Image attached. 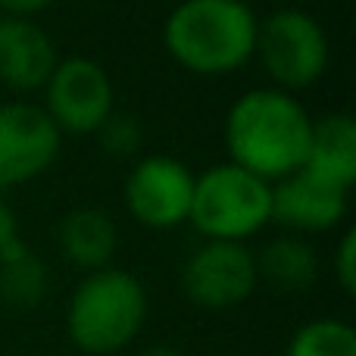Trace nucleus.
<instances>
[{
  "label": "nucleus",
  "mask_w": 356,
  "mask_h": 356,
  "mask_svg": "<svg viewBox=\"0 0 356 356\" xmlns=\"http://www.w3.org/2000/svg\"><path fill=\"white\" fill-rule=\"evenodd\" d=\"M47 113L56 129L97 131L100 122L113 113V81L104 66L85 56L56 63L47 79Z\"/></svg>",
  "instance_id": "nucleus-7"
},
{
  "label": "nucleus",
  "mask_w": 356,
  "mask_h": 356,
  "mask_svg": "<svg viewBox=\"0 0 356 356\" xmlns=\"http://www.w3.org/2000/svg\"><path fill=\"white\" fill-rule=\"evenodd\" d=\"M56 241H60L63 257L72 266L97 272L110 266L116 244H119V234H116L113 219L104 209L81 207L63 216L60 228H56Z\"/></svg>",
  "instance_id": "nucleus-13"
},
{
  "label": "nucleus",
  "mask_w": 356,
  "mask_h": 356,
  "mask_svg": "<svg viewBox=\"0 0 356 356\" xmlns=\"http://www.w3.org/2000/svg\"><path fill=\"white\" fill-rule=\"evenodd\" d=\"M257 275H263L272 288L297 294V291H307L316 284V278H319V257L300 238H275L259 253Z\"/></svg>",
  "instance_id": "nucleus-14"
},
{
  "label": "nucleus",
  "mask_w": 356,
  "mask_h": 356,
  "mask_svg": "<svg viewBox=\"0 0 356 356\" xmlns=\"http://www.w3.org/2000/svg\"><path fill=\"white\" fill-rule=\"evenodd\" d=\"M138 356H181L175 350V347H166V344H156V347H147V350H141Z\"/></svg>",
  "instance_id": "nucleus-21"
},
{
  "label": "nucleus",
  "mask_w": 356,
  "mask_h": 356,
  "mask_svg": "<svg viewBox=\"0 0 356 356\" xmlns=\"http://www.w3.org/2000/svg\"><path fill=\"white\" fill-rule=\"evenodd\" d=\"M303 169L322 181L350 191L356 181V122L347 113H332L313 122Z\"/></svg>",
  "instance_id": "nucleus-12"
},
{
  "label": "nucleus",
  "mask_w": 356,
  "mask_h": 356,
  "mask_svg": "<svg viewBox=\"0 0 356 356\" xmlns=\"http://www.w3.org/2000/svg\"><path fill=\"white\" fill-rule=\"evenodd\" d=\"M50 3H54V0H0V10H3L6 16L29 19V16H35V13L47 10Z\"/></svg>",
  "instance_id": "nucleus-19"
},
{
  "label": "nucleus",
  "mask_w": 356,
  "mask_h": 356,
  "mask_svg": "<svg viewBox=\"0 0 356 356\" xmlns=\"http://www.w3.org/2000/svg\"><path fill=\"white\" fill-rule=\"evenodd\" d=\"M60 154V129L31 104L0 106V188L41 175Z\"/></svg>",
  "instance_id": "nucleus-8"
},
{
  "label": "nucleus",
  "mask_w": 356,
  "mask_h": 356,
  "mask_svg": "<svg viewBox=\"0 0 356 356\" xmlns=\"http://www.w3.org/2000/svg\"><path fill=\"white\" fill-rule=\"evenodd\" d=\"M97 138L106 154L122 160V156H131L141 150L144 131H141V122H138L135 116H129V113H110V116L100 122Z\"/></svg>",
  "instance_id": "nucleus-17"
},
{
  "label": "nucleus",
  "mask_w": 356,
  "mask_h": 356,
  "mask_svg": "<svg viewBox=\"0 0 356 356\" xmlns=\"http://www.w3.org/2000/svg\"><path fill=\"white\" fill-rule=\"evenodd\" d=\"M188 219L209 241L241 244L272 219V188L247 169L222 163L194 178Z\"/></svg>",
  "instance_id": "nucleus-4"
},
{
  "label": "nucleus",
  "mask_w": 356,
  "mask_h": 356,
  "mask_svg": "<svg viewBox=\"0 0 356 356\" xmlns=\"http://www.w3.org/2000/svg\"><path fill=\"white\" fill-rule=\"evenodd\" d=\"M334 275H338V284L344 288L347 297L356 294V232H350L341 238L338 253H334Z\"/></svg>",
  "instance_id": "nucleus-18"
},
{
  "label": "nucleus",
  "mask_w": 356,
  "mask_h": 356,
  "mask_svg": "<svg viewBox=\"0 0 356 356\" xmlns=\"http://www.w3.org/2000/svg\"><path fill=\"white\" fill-rule=\"evenodd\" d=\"M56 69L54 41L31 19H0V81L13 91H35L47 85Z\"/></svg>",
  "instance_id": "nucleus-11"
},
{
  "label": "nucleus",
  "mask_w": 356,
  "mask_h": 356,
  "mask_svg": "<svg viewBox=\"0 0 356 356\" xmlns=\"http://www.w3.org/2000/svg\"><path fill=\"white\" fill-rule=\"evenodd\" d=\"M347 216V191L332 181H322L313 172L282 178L272 188V219L294 232H328Z\"/></svg>",
  "instance_id": "nucleus-10"
},
{
  "label": "nucleus",
  "mask_w": 356,
  "mask_h": 356,
  "mask_svg": "<svg viewBox=\"0 0 356 356\" xmlns=\"http://www.w3.org/2000/svg\"><path fill=\"white\" fill-rule=\"evenodd\" d=\"M288 356H356V332L341 319H316L297 328Z\"/></svg>",
  "instance_id": "nucleus-16"
},
{
  "label": "nucleus",
  "mask_w": 356,
  "mask_h": 356,
  "mask_svg": "<svg viewBox=\"0 0 356 356\" xmlns=\"http://www.w3.org/2000/svg\"><path fill=\"white\" fill-rule=\"evenodd\" d=\"M194 175L175 156H147L125 181V203L147 228H175L188 219Z\"/></svg>",
  "instance_id": "nucleus-9"
},
{
  "label": "nucleus",
  "mask_w": 356,
  "mask_h": 356,
  "mask_svg": "<svg viewBox=\"0 0 356 356\" xmlns=\"http://www.w3.org/2000/svg\"><path fill=\"white\" fill-rule=\"evenodd\" d=\"M307 110L291 94L275 88L247 91L228 110L225 119V147L232 163L263 178H288L300 172L309 150Z\"/></svg>",
  "instance_id": "nucleus-1"
},
{
  "label": "nucleus",
  "mask_w": 356,
  "mask_h": 356,
  "mask_svg": "<svg viewBox=\"0 0 356 356\" xmlns=\"http://www.w3.org/2000/svg\"><path fill=\"white\" fill-rule=\"evenodd\" d=\"M166 50L197 75H228L257 54V19L241 0H184L166 19Z\"/></svg>",
  "instance_id": "nucleus-2"
},
{
  "label": "nucleus",
  "mask_w": 356,
  "mask_h": 356,
  "mask_svg": "<svg viewBox=\"0 0 356 356\" xmlns=\"http://www.w3.org/2000/svg\"><path fill=\"white\" fill-rule=\"evenodd\" d=\"M257 54L282 88H309L328 66L322 25L303 10H278L257 25Z\"/></svg>",
  "instance_id": "nucleus-5"
},
{
  "label": "nucleus",
  "mask_w": 356,
  "mask_h": 356,
  "mask_svg": "<svg viewBox=\"0 0 356 356\" xmlns=\"http://www.w3.org/2000/svg\"><path fill=\"white\" fill-rule=\"evenodd\" d=\"M19 238V228H16V216H13V209L6 207L3 200H0V253H3V247L10 244V241Z\"/></svg>",
  "instance_id": "nucleus-20"
},
{
  "label": "nucleus",
  "mask_w": 356,
  "mask_h": 356,
  "mask_svg": "<svg viewBox=\"0 0 356 356\" xmlns=\"http://www.w3.org/2000/svg\"><path fill=\"white\" fill-rule=\"evenodd\" d=\"M47 294V266L25 250L22 257L0 263V303L10 309H35Z\"/></svg>",
  "instance_id": "nucleus-15"
},
{
  "label": "nucleus",
  "mask_w": 356,
  "mask_h": 356,
  "mask_svg": "<svg viewBox=\"0 0 356 356\" xmlns=\"http://www.w3.org/2000/svg\"><path fill=\"white\" fill-rule=\"evenodd\" d=\"M257 257L238 241H209L188 257L181 288L203 309H232L257 288Z\"/></svg>",
  "instance_id": "nucleus-6"
},
{
  "label": "nucleus",
  "mask_w": 356,
  "mask_h": 356,
  "mask_svg": "<svg viewBox=\"0 0 356 356\" xmlns=\"http://www.w3.org/2000/svg\"><path fill=\"white\" fill-rule=\"evenodd\" d=\"M147 319V294L131 272L97 269L75 288L66 309L69 341L88 356L119 353L138 338Z\"/></svg>",
  "instance_id": "nucleus-3"
}]
</instances>
